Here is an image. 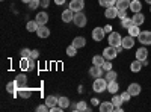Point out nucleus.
Wrapping results in <instances>:
<instances>
[{"label": "nucleus", "instance_id": "obj_1", "mask_svg": "<svg viewBox=\"0 0 151 112\" xmlns=\"http://www.w3.org/2000/svg\"><path fill=\"white\" fill-rule=\"evenodd\" d=\"M107 80L106 79H103V77H97L95 80H94V83H92V90L95 91V92H104L106 90H107Z\"/></svg>", "mask_w": 151, "mask_h": 112}, {"label": "nucleus", "instance_id": "obj_2", "mask_svg": "<svg viewBox=\"0 0 151 112\" xmlns=\"http://www.w3.org/2000/svg\"><path fill=\"white\" fill-rule=\"evenodd\" d=\"M73 21H74V24L77 27H85L86 23H88V18L83 14V11H80V12H74V20Z\"/></svg>", "mask_w": 151, "mask_h": 112}, {"label": "nucleus", "instance_id": "obj_3", "mask_svg": "<svg viewBox=\"0 0 151 112\" xmlns=\"http://www.w3.org/2000/svg\"><path fill=\"white\" fill-rule=\"evenodd\" d=\"M121 43H122V36L118 32H110L109 33V46L118 47V46H121Z\"/></svg>", "mask_w": 151, "mask_h": 112}, {"label": "nucleus", "instance_id": "obj_4", "mask_svg": "<svg viewBox=\"0 0 151 112\" xmlns=\"http://www.w3.org/2000/svg\"><path fill=\"white\" fill-rule=\"evenodd\" d=\"M103 56L107 59V61H112V59H115L116 56H118V52H116V47H112V46H109V47H106L104 50H103Z\"/></svg>", "mask_w": 151, "mask_h": 112}, {"label": "nucleus", "instance_id": "obj_5", "mask_svg": "<svg viewBox=\"0 0 151 112\" xmlns=\"http://www.w3.org/2000/svg\"><path fill=\"white\" fill-rule=\"evenodd\" d=\"M137 40H139V43L142 46H150L151 44V32L150 30H144L139 33V36H137Z\"/></svg>", "mask_w": 151, "mask_h": 112}, {"label": "nucleus", "instance_id": "obj_6", "mask_svg": "<svg viewBox=\"0 0 151 112\" xmlns=\"http://www.w3.org/2000/svg\"><path fill=\"white\" fill-rule=\"evenodd\" d=\"M104 36H106L104 27H95V29L92 30V38H94V41H97V43L103 41Z\"/></svg>", "mask_w": 151, "mask_h": 112}, {"label": "nucleus", "instance_id": "obj_7", "mask_svg": "<svg viewBox=\"0 0 151 112\" xmlns=\"http://www.w3.org/2000/svg\"><path fill=\"white\" fill-rule=\"evenodd\" d=\"M85 8V0H71L70 2V9L74 12H80Z\"/></svg>", "mask_w": 151, "mask_h": 112}, {"label": "nucleus", "instance_id": "obj_8", "mask_svg": "<svg viewBox=\"0 0 151 112\" xmlns=\"http://www.w3.org/2000/svg\"><path fill=\"white\" fill-rule=\"evenodd\" d=\"M127 91H129V92L132 94V97H136V95H139V94H141L142 88H141V85H139V83L133 82V83H130V85H129Z\"/></svg>", "mask_w": 151, "mask_h": 112}, {"label": "nucleus", "instance_id": "obj_9", "mask_svg": "<svg viewBox=\"0 0 151 112\" xmlns=\"http://www.w3.org/2000/svg\"><path fill=\"white\" fill-rule=\"evenodd\" d=\"M118 12H119V9L116 6H109L104 11V17L106 18H116L118 17Z\"/></svg>", "mask_w": 151, "mask_h": 112}, {"label": "nucleus", "instance_id": "obj_10", "mask_svg": "<svg viewBox=\"0 0 151 112\" xmlns=\"http://www.w3.org/2000/svg\"><path fill=\"white\" fill-rule=\"evenodd\" d=\"M121 46H122L124 48H127V50H130V48L134 46V36H132V35L124 36V38H122V43H121Z\"/></svg>", "mask_w": 151, "mask_h": 112}, {"label": "nucleus", "instance_id": "obj_11", "mask_svg": "<svg viewBox=\"0 0 151 112\" xmlns=\"http://www.w3.org/2000/svg\"><path fill=\"white\" fill-rule=\"evenodd\" d=\"M103 67H100V65H92L91 68H89V76L91 77H101V74H103Z\"/></svg>", "mask_w": 151, "mask_h": 112}, {"label": "nucleus", "instance_id": "obj_12", "mask_svg": "<svg viewBox=\"0 0 151 112\" xmlns=\"http://www.w3.org/2000/svg\"><path fill=\"white\" fill-rule=\"evenodd\" d=\"M14 80H15V85H17V90L27 86V77L24 76V74H18V76H17Z\"/></svg>", "mask_w": 151, "mask_h": 112}, {"label": "nucleus", "instance_id": "obj_13", "mask_svg": "<svg viewBox=\"0 0 151 112\" xmlns=\"http://www.w3.org/2000/svg\"><path fill=\"white\" fill-rule=\"evenodd\" d=\"M110 102L113 103V106H115V112H121V111H122V109H121V105H122L124 102H122V98H121V94H119V95L113 94V97H112Z\"/></svg>", "mask_w": 151, "mask_h": 112}, {"label": "nucleus", "instance_id": "obj_14", "mask_svg": "<svg viewBox=\"0 0 151 112\" xmlns=\"http://www.w3.org/2000/svg\"><path fill=\"white\" fill-rule=\"evenodd\" d=\"M73 20H74V11H71L68 8V9H65L64 12H62V21L64 23H70Z\"/></svg>", "mask_w": 151, "mask_h": 112}, {"label": "nucleus", "instance_id": "obj_15", "mask_svg": "<svg viewBox=\"0 0 151 112\" xmlns=\"http://www.w3.org/2000/svg\"><path fill=\"white\" fill-rule=\"evenodd\" d=\"M98 109L100 112H112V111H115V106H113L112 102H103V103H100Z\"/></svg>", "mask_w": 151, "mask_h": 112}, {"label": "nucleus", "instance_id": "obj_16", "mask_svg": "<svg viewBox=\"0 0 151 112\" xmlns=\"http://www.w3.org/2000/svg\"><path fill=\"white\" fill-rule=\"evenodd\" d=\"M147 58H148V50H147V47L142 46V47L137 48V50H136V59L144 61V59H147Z\"/></svg>", "mask_w": 151, "mask_h": 112}, {"label": "nucleus", "instance_id": "obj_17", "mask_svg": "<svg viewBox=\"0 0 151 112\" xmlns=\"http://www.w3.org/2000/svg\"><path fill=\"white\" fill-rule=\"evenodd\" d=\"M36 23L40 24V26H44V24H47V21H48V14L44 11V12H40V14L36 15Z\"/></svg>", "mask_w": 151, "mask_h": 112}, {"label": "nucleus", "instance_id": "obj_18", "mask_svg": "<svg viewBox=\"0 0 151 112\" xmlns=\"http://www.w3.org/2000/svg\"><path fill=\"white\" fill-rule=\"evenodd\" d=\"M36 35L40 36V38H48V36H50V29L45 26V24H44V26H40L38 30H36Z\"/></svg>", "mask_w": 151, "mask_h": 112}, {"label": "nucleus", "instance_id": "obj_19", "mask_svg": "<svg viewBox=\"0 0 151 112\" xmlns=\"http://www.w3.org/2000/svg\"><path fill=\"white\" fill-rule=\"evenodd\" d=\"M130 3H132V0H116V8L119 11H127L130 8Z\"/></svg>", "mask_w": 151, "mask_h": 112}, {"label": "nucleus", "instance_id": "obj_20", "mask_svg": "<svg viewBox=\"0 0 151 112\" xmlns=\"http://www.w3.org/2000/svg\"><path fill=\"white\" fill-rule=\"evenodd\" d=\"M132 20H133V24H136V26H142L144 21H145V17H144V14H141V12H136V14L132 17Z\"/></svg>", "mask_w": 151, "mask_h": 112}, {"label": "nucleus", "instance_id": "obj_21", "mask_svg": "<svg viewBox=\"0 0 151 112\" xmlns=\"http://www.w3.org/2000/svg\"><path fill=\"white\" fill-rule=\"evenodd\" d=\"M17 92H18V97H21V98H29V97L32 95V90H30V88H27V86H24V88L17 90Z\"/></svg>", "mask_w": 151, "mask_h": 112}, {"label": "nucleus", "instance_id": "obj_22", "mask_svg": "<svg viewBox=\"0 0 151 112\" xmlns=\"http://www.w3.org/2000/svg\"><path fill=\"white\" fill-rule=\"evenodd\" d=\"M73 46L76 48H82V47L86 46V40L83 38V36H76V38L73 40Z\"/></svg>", "mask_w": 151, "mask_h": 112}, {"label": "nucleus", "instance_id": "obj_23", "mask_svg": "<svg viewBox=\"0 0 151 112\" xmlns=\"http://www.w3.org/2000/svg\"><path fill=\"white\" fill-rule=\"evenodd\" d=\"M142 61H139V59H136V61H133L132 64H130V70L133 71V73H139L141 70H142Z\"/></svg>", "mask_w": 151, "mask_h": 112}, {"label": "nucleus", "instance_id": "obj_24", "mask_svg": "<svg viewBox=\"0 0 151 112\" xmlns=\"http://www.w3.org/2000/svg\"><path fill=\"white\" fill-rule=\"evenodd\" d=\"M130 11L132 12H141L142 11V3L139 2V0H132V3H130Z\"/></svg>", "mask_w": 151, "mask_h": 112}, {"label": "nucleus", "instance_id": "obj_25", "mask_svg": "<svg viewBox=\"0 0 151 112\" xmlns=\"http://www.w3.org/2000/svg\"><path fill=\"white\" fill-rule=\"evenodd\" d=\"M118 90H119V85H118L116 80H113V82H109V83H107V91H109L110 94H116Z\"/></svg>", "mask_w": 151, "mask_h": 112}, {"label": "nucleus", "instance_id": "obj_26", "mask_svg": "<svg viewBox=\"0 0 151 112\" xmlns=\"http://www.w3.org/2000/svg\"><path fill=\"white\" fill-rule=\"evenodd\" d=\"M58 100H59V97H56V95H48V97H45V105H47L48 108H53V106L58 105Z\"/></svg>", "mask_w": 151, "mask_h": 112}, {"label": "nucleus", "instance_id": "obj_27", "mask_svg": "<svg viewBox=\"0 0 151 112\" xmlns=\"http://www.w3.org/2000/svg\"><path fill=\"white\" fill-rule=\"evenodd\" d=\"M20 68L23 71L30 70V58H21L20 59Z\"/></svg>", "mask_w": 151, "mask_h": 112}, {"label": "nucleus", "instance_id": "obj_28", "mask_svg": "<svg viewBox=\"0 0 151 112\" xmlns=\"http://www.w3.org/2000/svg\"><path fill=\"white\" fill-rule=\"evenodd\" d=\"M58 105L60 106V108H64V109H67V108H70V105H71V102H70V98L68 97H59V100H58Z\"/></svg>", "mask_w": 151, "mask_h": 112}, {"label": "nucleus", "instance_id": "obj_29", "mask_svg": "<svg viewBox=\"0 0 151 112\" xmlns=\"http://www.w3.org/2000/svg\"><path fill=\"white\" fill-rule=\"evenodd\" d=\"M129 35H132V36H134V38H137L139 36V33H141V29H139V26H136V24H133V26H130L129 29Z\"/></svg>", "mask_w": 151, "mask_h": 112}, {"label": "nucleus", "instance_id": "obj_30", "mask_svg": "<svg viewBox=\"0 0 151 112\" xmlns=\"http://www.w3.org/2000/svg\"><path fill=\"white\" fill-rule=\"evenodd\" d=\"M38 27H40V24L36 23V20H33V21H27V24H26V29H27L29 32H36Z\"/></svg>", "mask_w": 151, "mask_h": 112}, {"label": "nucleus", "instance_id": "obj_31", "mask_svg": "<svg viewBox=\"0 0 151 112\" xmlns=\"http://www.w3.org/2000/svg\"><path fill=\"white\" fill-rule=\"evenodd\" d=\"M116 77H118L116 71H113V70L106 71V80H107V82H113V80H116Z\"/></svg>", "mask_w": 151, "mask_h": 112}, {"label": "nucleus", "instance_id": "obj_32", "mask_svg": "<svg viewBox=\"0 0 151 112\" xmlns=\"http://www.w3.org/2000/svg\"><path fill=\"white\" fill-rule=\"evenodd\" d=\"M104 61H106V58L103 55L101 56H94L92 58V65H100V67H101L104 64Z\"/></svg>", "mask_w": 151, "mask_h": 112}, {"label": "nucleus", "instance_id": "obj_33", "mask_svg": "<svg viewBox=\"0 0 151 112\" xmlns=\"http://www.w3.org/2000/svg\"><path fill=\"white\" fill-rule=\"evenodd\" d=\"M98 3L101 5L103 8H109V6H115L116 0H98Z\"/></svg>", "mask_w": 151, "mask_h": 112}, {"label": "nucleus", "instance_id": "obj_34", "mask_svg": "<svg viewBox=\"0 0 151 112\" xmlns=\"http://www.w3.org/2000/svg\"><path fill=\"white\" fill-rule=\"evenodd\" d=\"M121 26H122L124 29H129L130 26H133V20H132L130 17H127V18L121 20Z\"/></svg>", "mask_w": 151, "mask_h": 112}, {"label": "nucleus", "instance_id": "obj_35", "mask_svg": "<svg viewBox=\"0 0 151 112\" xmlns=\"http://www.w3.org/2000/svg\"><path fill=\"white\" fill-rule=\"evenodd\" d=\"M6 91H8V92H11V94L17 91V85H15V80L8 82V85H6Z\"/></svg>", "mask_w": 151, "mask_h": 112}, {"label": "nucleus", "instance_id": "obj_36", "mask_svg": "<svg viewBox=\"0 0 151 112\" xmlns=\"http://www.w3.org/2000/svg\"><path fill=\"white\" fill-rule=\"evenodd\" d=\"M67 55H68L70 58L76 56V55H77V48H76L73 44H71V46H68V47H67Z\"/></svg>", "mask_w": 151, "mask_h": 112}, {"label": "nucleus", "instance_id": "obj_37", "mask_svg": "<svg viewBox=\"0 0 151 112\" xmlns=\"http://www.w3.org/2000/svg\"><path fill=\"white\" fill-rule=\"evenodd\" d=\"M30 53H32V50L30 48H21V52H20V56L21 58H30Z\"/></svg>", "mask_w": 151, "mask_h": 112}, {"label": "nucleus", "instance_id": "obj_38", "mask_svg": "<svg viewBox=\"0 0 151 112\" xmlns=\"http://www.w3.org/2000/svg\"><path fill=\"white\" fill-rule=\"evenodd\" d=\"M89 108H88V105H86V102H77V111H80V112H83V111H88Z\"/></svg>", "mask_w": 151, "mask_h": 112}, {"label": "nucleus", "instance_id": "obj_39", "mask_svg": "<svg viewBox=\"0 0 151 112\" xmlns=\"http://www.w3.org/2000/svg\"><path fill=\"white\" fill-rule=\"evenodd\" d=\"M130 97H132V94H130L129 91H124V92L121 94V98H122V102H130Z\"/></svg>", "mask_w": 151, "mask_h": 112}, {"label": "nucleus", "instance_id": "obj_40", "mask_svg": "<svg viewBox=\"0 0 151 112\" xmlns=\"http://www.w3.org/2000/svg\"><path fill=\"white\" fill-rule=\"evenodd\" d=\"M38 6H41V5H40V0H32V2L29 3V8H30V9H36Z\"/></svg>", "mask_w": 151, "mask_h": 112}, {"label": "nucleus", "instance_id": "obj_41", "mask_svg": "<svg viewBox=\"0 0 151 112\" xmlns=\"http://www.w3.org/2000/svg\"><path fill=\"white\" fill-rule=\"evenodd\" d=\"M101 67H103V70H104V71H109V70H112V64H110V62H109L107 59L104 61V64H103Z\"/></svg>", "mask_w": 151, "mask_h": 112}, {"label": "nucleus", "instance_id": "obj_42", "mask_svg": "<svg viewBox=\"0 0 151 112\" xmlns=\"http://www.w3.org/2000/svg\"><path fill=\"white\" fill-rule=\"evenodd\" d=\"M36 111H38V112H47V111H50V108H48L47 105H40V106L36 108Z\"/></svg>", "mask_w": 151, "mask_h": 112}, {"label": "nucleus", "instance_id": "obj_43", "mask_svg": "<svg viewBox=\"0 0 151 112\" xmlns=\"http://www.w3.org/2000/svg\"><path fill=\"white\" fill-rule=\"evenodd\" d=\"M129 15H127V12H125V11H119L118 12V18L119 20H124V18H127Z\"/></svg>", "mask_w": 151, "mask_h": 112}, {"label": "nucleus", "instance_id": "obj_44", "mask_svg": "<svg viewBox=\"0 0 151 112\" xmlns=\"http://www.w3.org/2000/svg\"><path fill=\"white\" fill-rule=\"evenodd\" d=\"M50 111H52V112H62V111H64V108H60L59 105H56L53 108H50Z\"/></svg>", "mask_w": 151, "mask_h": 112}, {"label": "nucleus", "instance_id": "obj_45", "mask_svg": "<svg viewBox=\"0 0 151 112\" xmlns=\"http://www.w3.org/2000/svg\"><path fill=\"white\" fill-rule=\"evenodd\" d=\"M38 56H40V52H38V50H32V53H30V58H33V59H38Z\"/></svg>", "mask_w": 151, "mask_h": 112}, {"label": "nucleus", "instance_id": "obj_46", "mask_svg": "<svg viewBox=\"0 0 151 112\" xmlns=\"http://www.w3.org/2000/svg\"><path fill=\"white\" fill-rule=\"evenodd\" d=\"M48 3H50V0H40V5H41L42 8H47Z\"/></svg>", "mask_w": 151, "mask_h": 112}, {"label": "nucleus", "instance_id": "obj_47", "mask_svg": "<svg viewBox=\"0 0 151 112\" xmlns=\"http://www.w3.org/2000/svg\"><path fill=\"white\" fill-rule=\"evenodd\" d=\"M91 103H92L94 106H100V100H98V98H92Z\"/></svg>", "mask_w": 151, "mask_h": 112}, {"label": "nucleus", "instance_id": "obj_48", "mask_svg": "<svg viewBox=\"0 0 151 112\" xmlns=\"http://www.w3.org/2000/svg\"><path fill=\"white\" fill-rule=\"evenodd\" d=\"M104 32H106V33H110V32H112V26H110V24H106Z\"/></svg>", "mask_w": 151, "mask_h": 112}, {"label": "nucleus", "instance_id": "obj_49", "mask_svg": "<svg viewBox=\"0 0 151 112\" xmlns=\"http://www.w3.org/2000/svg\"><path fill=\"white\" fill-rule=\"evenodd\" d=\"M55 3L58 6H60V5H65V0H55Z\"/></svg>", "mask_w": 151, "mask_h": 112}, {"label": "nucleus", "instance_id": "obj_50", "mask_svg": "<svg viewBox=\"0 0 151 112\" xmlns=\"http://www.w3.org/2000/svg\"><path fill=\"white\" fill-rule=\"evenodd\" d=\"M70 108H71V111H77V103H71Z\"/></svg>", "mask_w": 151, "mask_h": 112}, {"label": "nucleus", "instance_id": "obj_51", "mask_svg": "<svg viewBox=\"0 0 151 112\" xmlns=\"http://www.w3.org/2000/svg\"><path fill=\"white\" fill-rule=\"evenodd\" d=\"M77 91H79L80 94H82V92L85 91V88H83V85H80V86H79V88H77Z\"/></svg>", "mask_w": 151, "mask_h": 112}, {"label": "nucleus", "instance_id": "obj_52", "mask_svg": "<svg viewBox=\"0 0 151 112\" xmlns=\"http://www.w3.org/2000/svg\"><path fill=\"white\" fill-rule=\"evenodd\" d=\"M142 65H144V67L148 65V59H144V61H142Z\"/></svg>", "mask_w": 151, "mask_h": 112}, {"label": "nucleus", "instance_id": "obj_53", "mask_svg": "<svg viewBox=\"0 0 151 112\" xmlns=\"http://www.w3.org/2000/svg\"><path fill=\"white\" fill-rule=\"evenodd\" d=\"M21 2H23V3H30L32 0H21Z\"/></svg>", "mask_w": 151, "mask_h": 112}, {"label": "nucleus", "instance_id": "obj_54", "mask_svg": "<svg viewBox=\"0 0 151 112\" xmlns=\"http://www.w3.org/2000/svg\"><path fill=\"white\" fill-rule=\"evenodd\" d=\"M145 2H147L148 5H151V0H145Z\"/></svg>", "mask_w": 151, "mask_h": 112}, {"label": "nucleus", "instance_id": "obj_55", "mask_svg": "<svg viewBox=\"0 0 151 112\" xmlns=\"http://www.w3.org/2000/svg\"><path fill=\"white\" fill-rule=\"evenodd\" d=\"M150 11H151V6H150Z\"/></svg>", "mask_w": 151, "mask_h": 112}]
</instances>
